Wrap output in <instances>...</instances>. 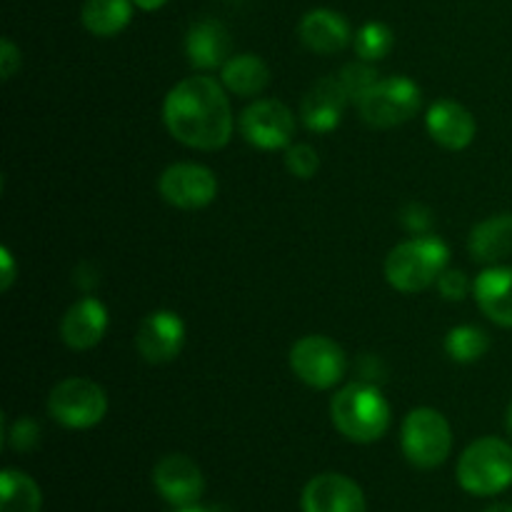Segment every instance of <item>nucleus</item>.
<instances>
[{
  "mask_svg": "<svg viewBox=\"0 0 512 512\" xmlns=\"http://www.w3.org/2000/svg\"><path fill=\"white\" fill-rule=\"evenodd\" d=\"M163 120L178 143L195 150H218L233 138L235 120L225 85L210 75H190L170 88Z\"/></svg>",
  "mask_w": 512,
  "mask_h": 512,
  "instance_id": "1",
  "label": "nucleus"
},
{
  "mask_svg": "<svg viewBox=\"0 0 512 512\" xmlns=\"http://www.w3.org/2000/svg\"><path fill=\"white\" fill-rule=\"evenodd\" d=\"M330 418L335 430L350 443L368 445L390 428V405L375 385L350 383L333 395Z\"/></svg>",
  "mask_w": 512,
  "mask_h": 512,
  "instance_id": "2",
  "label": "nucleus"
},
{
  "mask_svg": "<svg viewBox=\"0 0 512 512\" xmlns=\"http://www.w3.org/2000/svg\"><path fill=\"white\" fill-rule=\"evenodd\" d=\"M450 250L435 235H415L405 243L395 245L385 258V278L398 293L413 295L438 283L448 268Z\"/></svg>",
  "mask_w": 512,
  "mask_h": 512,
  "instance_id": "3",
  "label": "nucleus"
},
{
  "mask_svg": "<svg viewBox=\"0 0 512 512\" xmlns=\"http://www.w3.org/2000/svg\"><path fill=\"white\" fill-rule=\"evenodd\" d=\"M458 483L465 493L498 495L512 485V445L500 438H480L465 448L458 463Z\"/></svg>",
  "mask_w": 512,
  "mask_h": 512,
  "instance_id": "4",
  "label": "nucleus"
},
{
  "mask_svg": "<svg viewBox=\"0 0 512 512\" xmlns=\"http://www.w3.org/2000/svg\"><path fill=\"white\" fill-rule=\"evenodd\" d=\"M400 445L415 468L433 470L448 460L453 450V430L445 415L435 408H415L405 415Z\"/></svg>",
  "mask_w": 512,
  "mask_h": 512,
  "instance_id": "5",
  "label": "nucleus"
},
{
  "mask_svg": "<svg viewBox=\"0 0 512 512\" xmlns=\"http://www.w3.org/2000/svg\"><path fill=\"white\" fill-rule=\"evenodd\" d=\"M420 103H423V93L418 83L405 75H393V78H380L378 85L355 108L370 128L388 130L413 120Z\"/></svg>",
  "mask_w": 512,
  "mask_h": 512,
  "instance_id": "6",
  "label": "nucleus"
},
{
  "mask_svg": "<svg viewBox=\"0 0 512 512\" xmlns=\"http://www.w3.org/2000/svg\"><path fill=\"white\" fill-rule=\"evenodd\" d=\"M48 410L53 420L70 430L95 428L108 413V395L88 378L60 380L48 395Z\"/></svg>",
  "mask_w": 512,
  "mask_h": 512,
  "instance_id": "7",
  "label": "nucleus"
},
{
  "mask_svg": "<svg viewBox=\"0 0 512 512\" xmlns=\"http://www.w3.org/2000/svg\"><path fill=\"white\" fill-rule=\"evenodd\" d=\"M290 368L315 390H330L343 380L345 353L328 335H305L290 350Z\"/></svg>",
  "mask_w": 512,
  "mask_h": 512,
  "instance_id": "8",
  "label": "nucleus"
},
{
  "mask_svg": "<svg viewBox=\"0 0 512 512\" xmlns=\"http://www.w3.org/2000/svg\"><path fill=\"white\" fill-rule=\"evenodd\" d=\"M240 135L260 150H280L293 143L295 115L273 98L255 100L240 113Z\"/></svg>",
  "mask_w": 512,
  "mask_h": 512,
  "instance_id": "9",
  "label": "nucleus"
},
{
  "mask_svg": "<svg viewBox=\"0 0 512 512\" xmlns=\"http://www.w3.org/2000/svg\"><path fill=\"white\" fill-rule=\"evenodd\" d=\"M160 198L180 210L208 208L218 195V178L200 163H175L158 180Z\"/></svg>",
  "mask_w": 512,
  "mask_h": 512,
  "instance_id": "10",
  "label": "nucleus"
},
{
  "mask_svg": "<svg viewBox=\"0 0 512 512\" xmlns=\"http://www.w3.org/2000/svg\"><path fill=\"white\" fill-rule=\"evenodd\" d=\"M185 345V323L173 310H155L145 315L135 335L138 355L150 365L170 363Z\"/></svg>",
  "mask_w": 512,
  "mask_h": 512,
  "instance_id": "11",
  "label": "nucleus"
},
{
  "mask_svg": "<svg viewBox=\"0 0 512 512\" xmlns=\"http://www.w3.org/2000/svg\"><path fill=\"white\" fill-rule=\"evenodd\" d=\"M153 485L160 498L168 500L170 505L185 508V505L198 503L205 490V478L195 460H190L188 455L173 453L158 460L153 470Z\"/></svg>",
  "mask_w": 512,
  "mask_h": 512,
  "instance_id": "12",
  "label": "nucleus"
},
{
  "mask_svg": "<svg viewBox=\"0 0 512 512\" xmlns=\"http://www.w3.org/2000/svg\"><path fill=\"white\" fill-rule=\"evenodd\" d=\"M303 512H365V495L355 480L340 473L315 475L303 490Z\"/></svg>",
  "mask_w": 512,
  "mask_h": 512,
  "instance_id": "13",
  "label": "nucleus"
},
{
  "mask_svg": "<svg viewBox=\"0 0 512 512\" xmlns=\"http://www.w3.org/2000/svg\"><path fill=\"white\" fill-rule=\"evenodd\" d=\"M348 103V93L340 85L338 75H330V78L318 80L305 93L303 103H300V120L313 133H330L343 120L345 105Z\"/></svg>",
  "mask_w": 512,
  "mask_h": 512,
  "instance_id": "14",
  "label": "nucleus"
},
{
  "mask_svg": "<svg viewBox=\"0 0 512 512\" xmlns=\"http://www.w3.org/2000/svg\"><path fill=\"white\" fill-rule=\"evenodd\" d=\"M108 308L98 298H80L60 320V340L70 350H90L105 338Z\"/></svg>",
  "mask_w": 512,
  "mask_h": 512,
  "instance_id": "15",
  "label": "nucleus"
},
{
  "mask_svg": "<svg viewBox=\"0 0 512 512\" xmlns=\"http://www.w3.org/2000/svg\"><path fill=\"white\" fill-rule=\"evenodd\" d=\"M425 125H428L430 138L443 145L445 150L468 148L478 133L473 113L455 100H438V103L430 105Z\"/></svg>",
  "mask_w": 512,
  "mask_h": 512,
  "instance_id": "16",
  "label": "nucleus"
},
{
  "mask_svg": "<svg viewBox=\"0 0 512 512\" xmlns=\"http://www.w3.org/2000/svg\"><path fill=\"white\" fill-rule=\"evenodd\" d=\"M230 48H233V40H230L228 28L213 18L193 23L185 38V53H188L190 65L198 70L223 68L230 58Z\"/></svg>",
  "mask_w": 512,
  "mask_h": 512,
  "instance_id": "17",
  "label": "nucleus"
},
{
  "mask_svg": "<svg viewBox=\"0 0 512 512\" xmlns=\"http://www.w3.org/2000/svg\"><path fill=\"white\" fill-rule=\"evenodd\" d=\"M298 35L308 50L318 55H335L350 43L353 33H350L348 20L340 13L328 8L310 10L298 25Z\"/></svg>",
  "mask_w": 512,
  "mask_h": 512,
  "instance_id": "18",
  "label": "nucleus"
},
{
  "mask_svg": "<svg viewBox=\"0 0 512 512\" xmlns=\"http://www.w3.org/2000/svg\"><path fill=\"white\" fill-rule=\"evenodd\" d=\"M473 295L478 300V308L493 323L512 328V268L490 265L475 278Z\"/></svg>",
  "mask_w": 512,
  "mask_h": 512,
  "instance_id": "19",
  "label": "nucleus"
},
{
  "mask_svg": "<svg viewBox=\"0 0 512 512\" xmlns=\"http://www.w3.org/2000/svg\"><path fill=\"white\" fill-rule=\"evenodd\" d=\"M473 260L485 265H498L512 255V213H500L483 220L473 228L468 240Z\"/></svg>",
  "mask_w": 512,
  "mask_h": 512,
  "instance_id": "20",
  "label": "nucleus"
},
{
  "mask_svg": "<svg viewBox=\"0 0 512 512\" xmlns=\"http://www.w3.org/2000/svg\"><path fill=\"white\" fill-rule=\"evenodd\" d=\"M220 83L225 90L240 98H253L263 93L270 83V68L263 58L253 53L230 55L228 63L220 68Z\"/></svg>",
  "mask_w": 512,
  "mask_h": 512,
  "instance_id": "21",
  "label": "nucleus"
},
{
  "mask_svg": "<svg viewBox=\"0 0 512 512\" xmlns=\"http://www.w3.org/2000/svg\"><path fill=\"white\" fill-rule=\"evenodd\" d=\"M133 18V0H85L80 8V20L85 30L98 38H113L128 28Z\"/></svg>",
  "mask_w": 512,
  "mask_h": 512,
  "instance_id": "22",
  "label": "nucleus"
},
{
  "mask_svg": "<svg viewBox=\"0 0 512 512\" xmlns=\"http://www.w3.org/2000/svg\"><path fill=\"white\" fill-rule=\"evenodd\" d=\"M43 493L30 475L3 470L0 475V512H40Z\"/></svg>",
  "mask_w": 512,
  "mask_h": 512,
  "instance_id": "23",
  "label": "nucleus"
},
{
  "mask_svg": "<svg viewBox=\"0 0 512 512\" xmlns=\"http://www.w3.org/2000/svg\"><path fill=\"white\" fill-rule=\"evenodd\" d=\"M490 350V338L475 325H458L445 335V353L455 363H475Z\"/></svg>",
  "mask_w": 512,
  "mask_h": 512,
  "instance_id": "24",
  "label": "nucleus"
},
{
  "mask_svg": "<svg viewBox=\"0 0 512 512\" xmlns=\"http://www.w3.org/2000/svg\"><path fill=\"white\" fill-rule=\"evenodd\" d=\"M393 43H395L393 30H390L385 23H378V20H373V23H365L353 38L355 53H358V58L365 60V63L383 60L385 55L393 50Z\"/></svg>",
  "mask_w": 512,
  "mask_h": 512,
  "instance_id": "25",
  "label": "nucleus"
},
{
  "mask_svg": "<svg viewBox=\"0 0 512 512\" xmlns=\"http://www.w3.org/2000/svg\"><path fill=\"white\" fill-rule=\"evenodd\" d=\"M338 80L340 85H343L345 93H348L350 103L358 105L360 100H363L365 95L378 85L380 75L373 65L365 63V60H358V63L345 65V68L338 73Z\"/></svg>",
  "mask_w": 512,
  "mask_h": 512,
  "instance_id": "26",
  "label": "nucleus"
},
{
  "mask_svg": "<svg viewBox=\"0 0 512 512\" xmlns=\"http://www.w3.org/2000/svg\"><path fill=\"white\" fill-rule=\"evenodd\" d=\"M285 165H288V170L295 175V178L310 180L315 173H318L320 155L318 150L308 143L290 145L288 153H285Z\"/></svg>",
  "mask_w": 512,
  "mask_h": 512,
  "instance_id": "27",
  "label": "nucleus"
},
{
  "mask_svg": "<svg viewBox=\"0 0 512 512\" xmlns=\"http://www.w3.org/2000/svg\"><path fill=\"white\" fill-rule=\"evenodd\" d=\"M438 290L440 295H443L445 300H453V303H458V300H463L465 295L473 290V285H470L468 275L463 273V270H443V275L438 278Z\"/></svg>",
  "mask_w": 512,
  "mask_h": 512,
  "instance_id": "28",
  "label": "nucleus"
},
{
  "mask_svg": "<svg viewBox=\"0 0 512 512\" xmlns=\"http://www.w3.org/2000/svg\"><path fill=\"white\" fill-rule=\"evenodd\" d=\"M8 440H10V445H13V450H18V453L33 450L40 440L38 423L30 418L15 420V425L10 428V433H8Z\"/></svg>",
  "mask_w": 512,
  "mask_h": 512,
  "instance_id": "29",
  "label": "nucleus"
},
{
  "mask_svg": "<svg viewBox=\"0 0 512 512\" xmlns=\"http://www.w3.org/2000/svg\"><path fill=\"white\" fill-rule=\"evenodd\" d=\"M400 220H403V225L410 230V233H418V235H428L430 225H433V215H430V210L418 203L408 205V208L403 210V215H400Z\"/></svg>",
  "mask_w": 512,
  "mask_h": 512,
  "instance_id": "30",
  "label": "nucleus"
},
{
  "mask_svg": "<svg viewBox=\"0 0 512 512\" xmlns=\"http://www.w3.org/2000/svg\"><path fill=\"white\" fill-rule=\"evenodd\" d=\"M18 68H20V50L15 48L13 40L3 38L0 40V75H3V80H10Z\"/></svg>",
  "mask_w": 512,
  "mask_h": 512,
  "instance_id": "31",
  "label": "nucleus"
},
{
  "mask_svg": "<svg viewBox=\"0 0 512 512\" xmlns=\"http://www.w3.org/2000/svg\"><path fill=\"white\" fill-rule=\"evenodd\" d=\"M0 265H3V270H0V290H10L15 280V263L8 248L0 250Z\"/></svg>",
  "mask_w": 512,
  "mask_h": 512,
  "instance_id": "32",
  "label": "nucleus"
},
{
  "mask_svg": "<svg viewBox=\"0 0 512 512\" xmlns=\"http://www.w3.org/2000/svg\"><path fill=\"white\" fill-rule=\"evenodd\" d=\"M165 3H168V0H133L135 8L148 10V13H153V10H160Z\"/></svg>",
  "mask_w": 512,
  "mask_h": 512,
  "instance_id": "33",
  "label": "nucleus"
},
{
  "mask_svg": "<svg viewBox=\"0 0 512 512\" xmlns=\"http://www.w3.org/2000/svg\"><path fill=\"white\" fill-rule=\"evenodd\" d=\"M175 512H220L213 508H200V505H185V508H178Z\"/></svg>",
  "mask_w": 512,
  "mask_h": 512,
  "instance_id": "34",
  "label": "nucleus"
},
{
  "mask_svg": "<svg viewBox=\"0 0 512 512\" xmlns=\"http://www.w3.org/2000/svg\"><path fill=\"white\" fill-rule=\"evenodd\" d=\"M485 512H512V505H490V508L488 510H485Z\"/></svg>",
  "mask_w": 512,
  "mask_h": 512,
  "instance_id": "35",
  "label": "nucleus"
},
{
  "mask_svg": "<svg viewBox=\"0 0 512 512\" xmlns=\"http://www.w3.org/2000/svg\"><path fill=\"white\" fill-rule=\"evenodd\" d=\"M505 430H508V435L512 438V403L508 408V415H505Z\"/></svg>",
  "mask_w": 512,
  "mask_h": 512,
  "instance_id": "36",
  "label": "nucleus"
}]
</instances>
